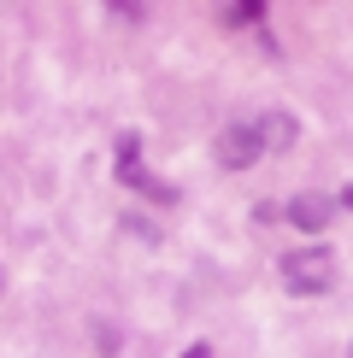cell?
<instances>
[{
	"instance_id": "obj_4",
	"label": "cell",
	"mask_w": 353,
	"mask_h": 358,
	"mask_svg": "<svg viewBox=\"0 0 353 358\" xmlns=\"http://www.w3.org/2000/svg\"><path fill=\"white\" fill-rule=\"evenodd\" d=\"M254 136H259V147H294L300 141V124H294L289 112H265L254 124Z\"/></svg>"
},
{
	"instance_id": "obj_5",
	"label": "cell",
	"mask_w": 353,
	"mask_h": 358,
	"mask_svg": "<svg viewBox=\"0 0 353 358\" xmlns=\"http://www.w3.org/2000/svg\"><path fill=\"white\" fill-rule=\"evenodd\" d=\"M224 24H230V29H254V24H265V0H242V6H230Z\"/></svg>"
},
{
	"instance_id": "obj_9",
	"label": "cell",
	"mask_w": 353,
	"mask_h": 358,
	"mask_svg": "<svg viewBox=\"0 0 353 358\" xmlns=\"http://www.w3.org/2000/svg\"><path fill=\"white\" fill-rule=\"evenodd\" d=\"M183 358H212V347H206V341H195V347H188Z\"/></svg>"
},
{
	"instance_id": "obj_1",
	"label": "cell",
	"mask_w": 353,
	"mask_h": 358,
	"mask_svg": "<svg viewBox=\"0 0 353 358\" xmlns=\"http://www.w3.org/2000/svg\"><path fill=\"white\" fill-rule=\"evenodd\" d=\"M277 271H283V288L289 294H324L330 276H335V259H330V247L306 241V247H289L283 259H277Z\"/></svg>"
},
{
	"instance_id": "obj_6",
	"label": "cell",
	"mask_w": 353,
	"mask_h": 358,
	"mask_svg": "<svg viewBox=\"0 0 353 358\" xmlns=\"http://www.w3.org/2000/svg\"><path fill=\"white\" fill-rule=\"evenodd\" d=\"M136 159H141V136H118V176H136L141 171Z\"/></svg>"
},
{
	"instance_id": "obj_7",
	"label": "cell",
	"mask_w": 353,
	"mask_h": 358,
	"mask_svg": "<svg viewBox=\"0 0 353 358\" xmlns=\"http://www.w3.org/2000/svg\"><path fill=\"white\" fill-rule=\"evenodd\" d=\"M124 182H130V188H141V194H153V200H176V188H171V182H153V176H147V171L124 176Z\"/></svg>"
},
{
	"instance_id": "obj_2",
	"label": "cell",
	"mask_w": 353,
	"mask_h": 358,
	"mask_svg": "<svg viewBox=\"0 0 353 358\" xmlns=\"http://www.w3.org/2000/svg\"><path fill=\"white\" fill-rule=\"evenodd\" d=\"M259 136H254V124H230V129H218V165L224 171H247V165H259Z\"/></svg>"
},
{
	"instance_id": "obj_3",
	"label": "cell",
	"mask_w": 353,
	"mask_h": 358,
	"mask_svg": "<svg viewBox=\"0 0 353 358\" xmlns=\"http://www.w3.org/2000/svg\"><path fill=\"white\" fill-rule=\"evenodd\" d=\"M283 217H289L300 235H318L324 223H330V194H294V200L283 206Z\"/></svg>"
},
{
	"instance_id": "obj_8",
	"label": "cell",
	"mask_w": 353,
	"mask_h": 358,
	"mask_svg": "<svg viewBox=\"0 0 353 358\" xmlns=\"http://www.w3.org/2000/svg\"><path fill=\"white\" fill-rule=\"evenodd\" d=\"M124 229L141 235V241H159V229H153V223H141V217H124Z\"/></svg>"
}]
</instances>
